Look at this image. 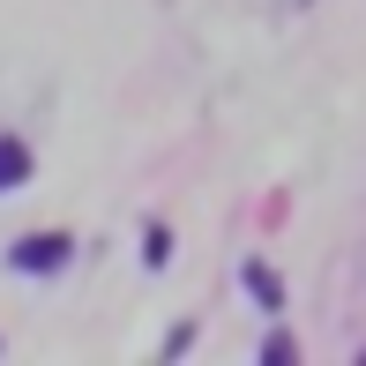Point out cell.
<instances>
[{
  "label": "cell",
  "mask_w": 366,
  "mask_h": 366,
  "mask_svg": "<svg viewBox=\"0 0 366 366\" xmlns=\"http://www.w3.org/2000/svg\"><path fill=\"white\" fill-rule=\"evenodd\" d=\"M15 262H23V269H60V262H68V239H30V247H15Z\"/></svg>",
  "instance_id": "obj_1"
},
{
  "label": "cell",
  "mask_w": 366,
  "mask_h": 366,
  "mask_svg": "<svg viewBox=\"0 0 366 366\" xmlns=\"http://www.w3.org/2000/svg\"><path fill=\"white\" fill-rule=\"evenodd\" d=\"M23 164H30L23 142H0V187H15V179H23Z\"/></svg>",
  "instance_id": "obj_2"
},
{
  "label": "cell",
  "mask_w": 366,
  "mask_h": 366,
  "mask_svg": "<svg viewBox=\"0 0 366 366\" xmlns=\"http://www.w3.org/2000/svg\"><path fill=\"white\" fill-rule=\"evenodd\" d=\"M247 285H254V299H262V307H277V299H285V292H277V277L262 269V262H254V269H247Z\"/></svg>",
  "instance_id": "obj_3"
}]
</instances>
